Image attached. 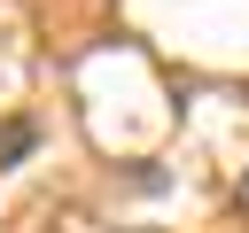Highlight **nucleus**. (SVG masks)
<instances>
[{"instance_id":"nucleus-1","label":"nucleus","mask_w":249,"mask_h":233,"mask_svg":"<svg viewBox=\"0 0 249 233\" xmlns=\"http://www.w3.org/2000/svg\"><path fill=\"white\" fill-rule=\"evenodd\" d=\"M241 217H249V179H241Z\"/></svg>"}]
</instances>
